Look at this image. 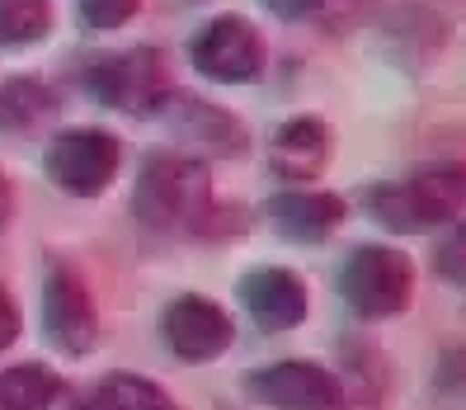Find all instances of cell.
Masks as SVG:
<instances>
[{"instance_id":"obj_1","label":"cell","mask_w":466,"mask_h":410,"mask_svg":"<svg viewBox=\"0 0 466 410\" xmlns=\"http://www.w3.org/2000/svg\"><path fill=\"white\" fill-rule=\"evenodd\" d=\"M132 217L156 236H198L212 222V175L184 151H147L132 179Z\"/></svg>"},{"instance_id":"obj_2","label":"cell","mask_w":466,"mask_h":410,"mask_svg":"<svg viewBox=\"0 0 466 410\" xmlns=\"http://www.w3.org/2000/svg\"><path fill=\"white\" fill-rule=\"evenodd\" d=\"M461 199H466L461 166H424L400 179H381L363 189L368 217L396 236H424L438 227H457Z\"/></svg>"},{"instance_id":"obj_3","label":"cell","mask_w":466,"mask_h":410,"mask_svg":"<svg viewBox=\"0 0 466 410\" xmlns=\"http://www.w3.org/2000/svg\"><path fill=\"white\" fill-rule=\"evenodd\" d=\"M339 297L359 321L400 316L410 307V297H415V264L396 245L363 241L339 264Z\"/></svg>"},{"instance_id":"obj_4","label":"cell","mask_w":466,"mask_h":410,"mask_svg":"<svg viewBox=\"0 0 466 410\" xmlns=\"http://www.w3.org/2000/svg\"><path fill=\"white\" fill-rule=\"evenodd\" d=\"M80 86L104 108H118L127 118H151L166 95V57L147 43L127 52H99L80 71Z\"/></svg>"},{"instance_id":"obj_5","label":"cell","mask_w":466,"mask_h":410,"mask_svg":"<svg viewBox=\"0 0 466 410\" xmlns=\"http://www.w3.org/2000/svg\"><path fill=\"white\" fill-rule=\"evenodd\" d=\"M123 166V142L108 128H62L47 137L43 175L71 199H99L114 189Z\"/></svg>"},{"instance_id":"obj_6","label":"cell","mask_w":466,"mask_h":410,"mask_svg":"<svg viewBox=\"0 0 466 410\" xmlns=\"http://www.w3.org/2000/svg\"><path fill=\"white\" fill-rule=\"evenodd\" d=\"M188 67L212 86H250L268 67V47L245 15H212L188 38Z\"/></svg>"},{"instance_id":"obj_7","label":"cell","mask_w":466,"mask_h":410,"mask_svg":"<svg viewBox=\"0 0 466 410\" xmlns=\"http://www.w3.org/2000/svg\"><path fill=\"white\" fill-rule=\"evenodd\" d=\"M43 335L66 359H86L99 344L95 292L71 260H52L43 273Z\"/></svg>"},{"instance_id":"obj_8","label":"cell","mask_w":466,"mask_h":410,"mask_svg":"<svg viewBox=\"0 0 466 410\" xmlns=\"http://www.w3.org/2000/svg\"><path fill=\"white\" fill-rule=\"evenodd\" d=\"M170 128L175 137V151L194 156V160H231V156H245L250 137H245V123L231 114V108L212 104V99H198V95H179V90H166L156 104V114Z\"/></svg>"},{"instance_id":"obj_9","label":"cell","mask_w":466,"mask_h":410,"mask_svg":"<svg viewBox=\"0 0 466 410\" xmlns=\"http://www.w3.org/2000/svg\"><path fill=\"white\" fill-rule=\"evenodd\" d=\"M245 392L268 410H344V382L311 359H279L245 373Z\"/></svg>"},{"instance_id":"obj_10","label":"cell","mask_w":466,"mask_h":410,"mask_svg":"<svg viewBox=\"0 0 466 410\" xmlns=\"http://www.w3.org/2000/svg\"><path fill=\"white\" fill-rule=\"evenodd\" d=\"M160 335H166V349L179 364H212L222 359L236 340L231 316L203 292H179L175 302L160 312Z\"/></svg>"},{"instance_id":"obj_11","label":"cell","mask_w":466,"mask_h":410,"mask_svg":"<svg viewBox=\"0 0 466 410\" xmlns=\"http://www.w3.org/2000/svg\"><path fill=\"white\" fill-rule=\"evenodd\" d=\"M236 297L245 316H250L259 331H292V325L307 321L311 312V292H307V279L288 264H255L236 279Z\"/></svg>"},{"instance_id":"obj_12","label":"cell","mask_w":466,"mask_h":410,"mask_svg":"<svg viewBox=\"0 0 466 410\" xmlns=\"http://www.w3.org/2000/svg\"><path fill=\"white\" fill-rule=\"evenodd\" d=\"M330 147H335V137L320 114H292L268 137V166L288 184H311L330 166Z\"/></svg>"},{"instance_id":"obj_13","label":"cell","mask_w":466,"mask_h":410,"mask_svg":"<svg viewBox=\"0 0 466 410\" xmlns=\"http://www.w3.org/2000/svg\"><path fill=\"white\" fill-rule=\"evenodd\" d=\"M268 222L292 245H325L349 217V203L325 189H283L268 199Z\"/></svg>"},{"instance_id":"obj_14","label":"cell","mask_w":466,"mask_h":410,"mask_svg":"<svg viewBox=\"0 0 466 410\" xmlns=\"http://www.w3.org/2000/svg\"><path fill=\"white\" fill-rule=\"evenodd\" d=\"M57 90L38 76H10L0 86V137H34L43 123L57 118Z\"/></svg>"},{"instance_id":"obj_15","label":"cell","mask_w":466,"mask_h":410,"mask_svg":"<svg viewBox=\"0 0 466 410\" xmlns=\"http://www.w3.org/2000/svg\"><path fill=\"white\" fill-rule=\"evenodd\" d=\"M381 34H387V43L400 52L405 62H433L438 52H443L448 43V19L433 15L429 5H400L391 10L387 19H381Z\"/></svg>"},{"instance_id":"obj_16","label":"cell","mask_w":466,"mask_h":410,"mask_svg":"<svg viewBox=\"0 0 466 410\" xmlns=\"http://www.w3.org/2000/svg\"><path fill=\"white\" fill-rule=\"evenodd\" d=\"M66 382L47 364H15L0 368V410H52L62 401Z\"/></svg>"},{"instance_id":"obj_17","label":"cell","mask_w":466,"mask_h":410,"mask_svg":"<svg viewBox=\"0 0 466 410\" xmlns=\"http://www.w3.org/2000/svg\"><path fill=\"white\" fill-rule=\"evenodd\" d=\"M52 0H0V47H34L52 34Z\"/></svg>"},{"instance_id":"obj_18","label":"cell","mask_w":466,"mask_h":410,"mask_svg":"<svg viewBox=\"0 0 466 410\" xmlns=\"http://www.w3.org/2000/svg\"><path fill=\"white\" fill-rule=\"evenodd\" d=\"M160 401H166V392L151 377H137V373H108L90 396L95 410H151Z\"/></svg>"},{"instance_id":"obj_19","label":"cell","mask_w":466,"mask_h":410,"mask_svg":"<svg viewBox=\"0 0 466 410\" xmlns=\"http://www.w3.org/2000/svg\"><path fill=\"white\" fill-rule=\"evenodd\" d=\"M142 0H76V15L86 29H123L127 19H137Z\"/></svg>"},{"instance_id":"obj_20","label":"cell","mask_w":466,"mask_h":410,"mask_svg":"<svg viewBox=\"0 0 466 410\" xmlns=\"http://www.w3.org/2000/svg\"><path fill=\"white\" fill-rule=\"evenodd\" d=\"M330 0H259V10H268L273 19H283V24H301V19H311L320 15Z\"/></svg>"},{"instance_id":"obj_21","label":"cell","mask_w":466,"mask_h":410,"mask_svg":"<svg viewBox=\"0 0 466 410\" xmlns=\"http://www.w3.org/2000/svg\"><path fill=\"white\" fill-rule=\"evenodd\" d=\"M19 331H24V312H19V302H15V292L0 283V354L19 340Z\"/></svg>"},{"instance_id":"obj_22","label":"cell","mask_w":466,"mask_h":410,"mask_svg":"<svg viewBox=\"0 0 466 410\" xmlns=\"http://www.w3.org/2000/svg\"><path fill=\"white\" fill-rule=\"evenodd\" d=\"M461 227H448V236H443V245H438V264H443V273L452 283H461L466 279V269H461Z\"/></svg>"},{"instance_id":"obj_23","label":"cell","mask_w":466,"mask_h":410,"mask_svg":"<svg viewBox=\"0 0 466 410\" xmlns=\"http://www.w3.org/2000/svg\"><path fill=\"white\" fill-rule=\"evenodd\" d=\"M10 222H15V184L10 175H0V236L10 231Z\"/></svg>"},{"instance_id":"obj_24","label":"cell","mask_w":466,"mask_h":410,"mask_svg":"<svg viewBox=\"0 0 466 410\" xmlns=\"http://www.w3.org/2000/svg\"><path fill=\"white\" fill-rule=\"evenodd\" d=\"M339 5H344V10H359V5H368V0H339Z\"/></svg>"},{"instance_id":"obj_25","label":"cell","mask_w":466,"mask_h":410,"mask_svg":"<svg viewBox=\"0 0 466 410\" xmlns=\"http://www.w3.org/2000/svg\"><path fill=\"white\" fill-rule=\"evenodd\" d=\"M151 410H175V405H170V401H160V405H151Z\"/></svg>"},{"instance_id":"obj_26","label":"cell","mask_w":466,"mask_h":410,"mask_svg":"<svg viewBox=\"0 0 466 410\" xmlns=\"http://www.w3.org/2000/svg\"><path fill=\"white\" fill-rule=\"evenodd\" d=\"M76 410H95V405H76Z\"/></svg>"}]
</instances>
